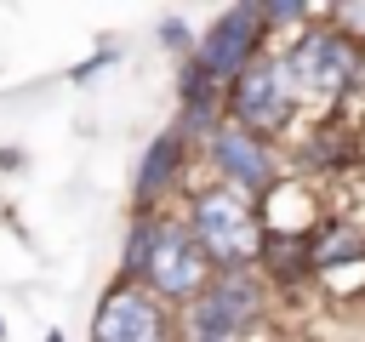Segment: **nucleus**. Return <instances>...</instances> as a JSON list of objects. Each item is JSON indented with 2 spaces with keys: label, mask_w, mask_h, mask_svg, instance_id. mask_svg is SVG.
I'll return each instance as SVG.
<instances>
[{
  "label": "nucleus",
  "mask_w": 365,
  "mask_h": 342,
  "mask_svg": "<svg viewBox=\"0 0 365 342\" xmlns=\"http://www.w3.org/2000/svg\"><path fill=\"white\" fill-rule=\"evenodd\" d=\"M188 228L200 239V251L217 262V268H257L262 262V245H268V222L257 217L251 194L228 188V182H211L188 200Z\"/></svg>",
  "instance_id": "nucleus-1"
},
{
  "label": "nucleus",
  "mask_w": 365,
  "mask_h": 342,
  "mask_svg": "<svg viewBox=\"0 0 365 342\" xmlns=\"http://www.w3.org/2000/svg\"><path fill=\"white\" fill-rule=\"evenodd\" d=\"M285 63H291V80H297L302 97H325L331 103V97L354 91V80L365 74V34L342 28L325 11L314 28L297 34V46L285 51Z\"/></svg>",
  "instance_id": "nucleus-2"
},
{
  "label": "nucleus",
  "mask_w": 365,
  "mask_h": 342,
  "mask_svg": "<svg viewBox=\"0 0 365 342\" xmlns=\"http://www.w3.org/2000/svg\"><path fill=\"white\" fill-rule=\"evenodd\" d=\"M211 279H217V262L200 251V239H194L188 217L160 211V234H154V256H148V268H143V285H148L160 302L188 308V302H200V296H205V285H211Z\"/></svg>",
  "instance_id": "nucleus-3"
},
{
  "label": "nucleus",
  "mask_w": 365,
  "mask_h": 342,
  "mask_svg": "<svg viewBox=\"0 0 365 342\" xmlns=\"http://www.w3.org/2000/svg\"><path fill=\"white\" fill-rule=\"evenodd\" d=\"M297 103H302V91H297V80H291V63L274 57V51L228 86V120L245 125V131L262 137V142H274V137L297 120Z\"/></svg>",
  "instance_id": "nucleus-4"
},
{
  "label": "nucleus",
  "mask_w": 365,
  "mask_h": 342,
  "mask_svg": "<svg viewBox=\"0 0 365 342\" xmlns=\"http://www.w3.org/2000/svg\"><path fill=\"white\" fill-rule=\"evenodd\" d=\"M91 342H182V319L137 279H114L97 302Z\"/></svg>",
  "instance_id": "nucleus-5"
},
{
  "label": "nucleus",
  "mask_w": 365,
  "mask_h": 342,
  "mask_svg": "<svg viewBox=\"0 0 365 342\" xmlns=\"http://www.w3.org/2000/svg\"><path fill=\"white\" fill-rule=\"evenodd\" d=\"M177 319L182 325H205V331H228V336H251L268 319V279H262V268H217L205 296L188 302Z\"/></svg>",
  "instance_id": "nucleus-6"
},
{
  "label": "nucleus",
  "mask_w": 365,
  "mask_h": 342,
  "mask_svg": "<svg viewBox=\"0 0 365 342\" xmlns=\"http://www.w3.org/2000/svg\"><path fill=\"white\" fill-rule=\"evenodd\" d=\"M262 40H268V17H262V6H234V11H222V17L205 28V40L194 46V63L228 91L245 68H257V63L268 57Z\"/></svg>",
  "instance_id": "nucleus-7"
},
{
  "label": "nucleus",
  "mask_w": 365,
  "mask_h": 342,
  "mask_svg": "<svg viewBox=\"0 0 365 342\" xmlns=\"http://www.w3.org/2000/svg\"><path fill=\"white\" fill-rule=\"evenodd\" d=\"M205 160H211L217 182H228V188H240V194H274V188L285 182V177H279V154H274V142L251 137V131L234 125V120L205 142Z\"/></svg>",
  "instance_id": "nucleus-8"
},
{
  "label": "nucleus",
  "mask_w": 365,
  "mask_h": 342,
  "mask_svg": "<svg viewBox=\"0 0 365 342\" xmlns=\"http://www.w3.org/2000/svg\"><path fill=\"white\" fill-rule=\"evenodd\" d=\"M188 148H194V142H188L177 125L148 142V154H143V165H137V205H143V211H154V200L177 188V177H182V165H188Z\"/></svg>",
  "instance_id": "nucleus-9"
},
{
  "label": "nucleus",
  "mask_w": 365,
  "mask_h": 342,
  "mask_svg": "<svg viewBox=\"0 0 365 342\" xmlns=\"http://www.w3.org/2000/svg\"><path fill=\"white\" fill-rule=\"evenodd\" d=\"M262 279L274 285V291H291V285H302V279H314L319 274V256H314V234H268V245H262Z\"/></svg>",
  "instance_id": "nucleus-10"
},
{
  "label": "nucleus",
  "mask_w": 365,
  "mask_h": 342,
  "mask_svg": "<svg viewBox=\"0 0 365 342\" xmlns=\"http://www.w3.org/2000/svg\"><path fill=\"white\" fill-rule=\"evenodd\" d=\"M314 256H319V279L331 268H359L365 262V228L359 222H325L314 234Z\"/></svg>",
  "instance_id": "nucleus-11"
},
{
  "label": "nucleus",
  "mask_w": 365,
  "mask_h": 342,
  "mask_svg": "<svg viewBox=\"0 0 365 342\" xmlns=\"http://www.w3.org/2000/svg\"><path fill=\"white\" fill-rule=\"evenodd\" d=\"M354 131L348 125H336V120H325V125H314L308 131V142H302V165L308 171H336V165H348L354 160Z\"/></svg>",
  "instance_id": "nucleus-12"
},
{
  "label": "nucleus",
  "mask_w": 365,
  "mask_h": 342,
  "mask_svg": "<svg viewBox=\"0 0 365 342\" xmlns=\"http://www.w3.org/2000/svg\"><path fill=\"white\" fill-rule=\"evenodd\" d=\"M262 17H268V28H279V23H319L325 11H314V6H297V0H279V6H262Z\"/></svg>",
  "instance_id": "nucleus-13"
}]
</instances>
